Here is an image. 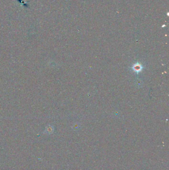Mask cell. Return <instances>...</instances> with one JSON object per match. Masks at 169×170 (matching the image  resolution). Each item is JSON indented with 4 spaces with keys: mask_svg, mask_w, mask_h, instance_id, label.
<instances>
[{
    "mask_svg": "<svg viewBox=\"0 0 169 170\" xmlns=\"http://www.w3.org/2000/svg\"><path fill=\"white\" fill-rule=\"evenodd\" d=\"M54 130V127L52 126L49 125L46 127L44 133L47 134H51L53 133Z\"/></svg>",
    "mask_w": 169,
    "mask_h": 170,
    "instance_id": "cell-1",
    "label": "cell"
}]
</instances>
